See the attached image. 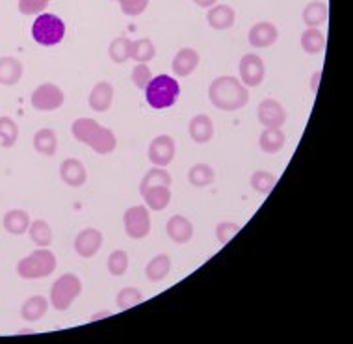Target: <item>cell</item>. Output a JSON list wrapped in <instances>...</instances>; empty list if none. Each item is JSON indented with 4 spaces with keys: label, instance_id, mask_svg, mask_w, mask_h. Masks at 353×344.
Returning <instances> with one entry per match:
<instances>
[{
    "label": "cell",
    "instance_id": "obj_40",
    "mask_svg": "<svg viewBox=\"0 0 353 344\" xmlns=\"http://www.w3.org/2000/svg\"><path fill=\"white\" fill-rule=\"evenodd\" d=\"M49 0H19V12L23 15H39L47 10Z\"/></svg>",
    "mask_w": 353,
    "mask_h": 344
},
{
    "label": "cell",
    "instance_id": "obj_10",
    "mask_svg": "<svg viewBox=\"0 0 353 344\" xmlns=\"http://www.w3.org/2000/svg\"><path fill=\"white\" fill-rule=\"evenodd\" d=\"M175 140L168 134H160L157 138H152V141L149 143V151H147V156L151 160L152 166L157 168H165L170 166L171 160L175 159Z\"/></svg>",
    "mask_w": 353,
    "mask_h": 344
},
{
    "label": "cell",
    "instance_id": "obj_9",
    "mask_svg": "<svg viewBox=\"0 0 353 344\" xmlns=\"http://www.w3.org/2000/svg\"><path fill=\"white\" fill-rule=\"evenodd\" d=\"M238 73H240V82L245 88H256L261 86L266 77V65L261 56L251 52V54L242 56V60L238 62Z\"/></svg>",
    "mask_w": 353,
    "mask_h": 344
},
{
    "label": "cell",
    "instance_id": "obj_19",
    "mask_svg": "<svg viewBox=\"0 0 353 344\" xmlns=\"http://www.w3.org/2000/svg\"><path fill=\"white\" fill-rule=\"evenodd\" d=\"M236 21V13L227 4H216L208 10L207 23L214 30H229Z\"/></svg>",
    "mask_w": 353,
    "mask_h": 344
},
{
    "label": "cell",
    "instance_id": "obj_4",
    "mask_svg": "<svg viewBox=\"0 0 353 344\" xmlns=\"http://www.w3.org/2000/svg\"><path fill=\"white\" fill-rule=\"evenodd\" d=\"M56 255L47 247H39L36 252H32L28 257L21 259L17 265V274L23 279H43L54 274Z\"/></svg>",
    "mask_w": 353,
    "mask_h": 344
},
{
    "label": "cell",
    "instance_id": "obj_28",
    "mask_svg": "<svg viewBox=\"0 0 353 344\" xmlns=\"http://www.w3.org/2000/svg\"><path fill=\"white\" fill-rule=\"evenodd\" d=\"M188 181L190 185L195 186V188H205V186H210L216 181V172L208 164H195V166L190 168Z\"/></svg>",
    "mask_w": 353,
    "mask_h": 344
},
{
    "label": "cell",
    "instance_id": "obj_20",
    "mask_svg": "<svg viewBox=\"0 0 353 344\" xmlns=\"http://www.w3.org/2000/svg\"><path fill=\"white\" fill-rule=\"evenodd\" d=\"M23 79V63L13 56L0 58V86H15Z\"/></svg>",
    "mask_w": 353,
    "mask_h": 344
},
{
    "label": "cell",
    "instance_id": "obj_13",
    "mask_svg": "<svg viewBox=\"0 0 353 344\" xmlns=\"http://www.w3.org/2000/svg\"><path fill=\"white\" fill-rule=\"evenodd\" d=\"M277 37H279L277 26L274 23H268V21H262V23L251 26L248 41H250L251 47H256V49H268L277 41Z\"/></svg>",
    "mask_w": 353,
    "mask_h": 344
},
{
    "label": "cell",
    "instance_id": "obj_15",
    "mask_svg": "<svg viewBox=\"0 0 353 344\" xmlns=\"http://www.w3.org/2000/svg\"><path fill=\"white\" fill-rule=\"evenodd\" d=\"M201 62V58H199V52L195 49H190V47H184L173 56V62H171V69H173V73L175 77H188L197 69Z\"/></svg>",
    "mask_w": 353,
    "mask_h": 344
},
{
    "label": "cell",
    "instance_id": "obj_30",
    "mask_svg": "<svg viewBox=\"0 0 353 344\" xmlns=\"http://www.w3.org/2000/svg\"><path fill=\"white\" fill-rule=\"evenodd\" d=\"M30 239L34 244L39 247H49L52 242V229L45 220H34L30 221V227H28Z\"/></svg>",
    "mask_w": 353,
    "mask_h": 344
},
{
    "label": "cell",
    "instance_id": "obj_8",
    "mask_svg": "<svg viewBox=\"0 0 353 344\" xmlns=\"http://www.w3.org/2000/svg\"><path fill=\"white\" fill-rule=\"evenodd\" d=\"M63 101H65L63 90L60 86H56V84H50V82L39 84L30 97L32 106L39 112L58 110L63 105Z\"/></svg>",
    "mask_w": 353,
    "mask_h": 344
},
{
    "label": "cell",
    "instance_id": "obj_14",
    "mask_svg": "<svg viewBox=\"0 0 353 344\" xmlns=\"http://www.w3.org/2000/svg\"><path fill=\"white\" fill-rule=\"evenodd\" d=\"M60 179L71 188H80L88 181V172L79 159H65L60 166Z\"/></svg>",
    "mask_w": 353,
    "mask_h": 344
},
{
    "label": "cell",
    "instance_id": "obj_12",
    "mask_svg": "<svg viewBox=\"0 0 353 344\" xmlns=\"http://www.w3.org/2000/svg\"><path fill=\"white\" fill-rule=\"evenodd\" d=\"M103 246V233L95 227L82 229L74 239V252L82 259L95 257Z\"/></svg>",
    "mask_w": 353,
    "mask_h": 344
},
{
    "label": "cell",
    "instance_id": "obj_2",
    "mask_svg": "<svg viewBox=\"0 0 353 344\" xmlns=\"http://www.w3.org/2000/svg\"><path fill=\"white\" fill-rule=\"evenodd\" d=\"M71 134L80 143L90 145L97 154L114 153L117 148L116 134L110 129H106V127H101L92 117H80V119H77L71 125Z\"/></svg>",
    "mask_w": 353,
    "mask_h": 344
},
{
    "label": "cell",
    "instance_id": "obj_27",
    "mask_svg": "<svg viewBox=\"0 0 353 344\" xmlns=\"http://www.w3.org/2000/svg\"><path fill=\"white\" fill-rule=\"evenodd\" d=\"M329 17V8L327 4H323V2H311V4H307L301 13V19H303V23L307 25V28H318V26H322Z\"/></svg>",
    "mask_w": 353,
    "mask_h": 344
},
{
    "label": "cell",
    "instance_id": "obj_42",
    "mask_svg": "<svg viewBox=\"0 0 353 344\" xmlns=\"http://www.w3.org/2000/svg\"><path fill=\"white\" fill-rule=\"evenodd\" d=\"M192 2H194V4H197V6L199 8H212V6H216V4H218V0H192Z\"/></svg>",
    "mask_w": 353,
    "mask_h": 344
},
{
    "label": "cell",
    "instance_id": "obj_38",
    "mask_svg": "<svg viewBox=\"0 0 353 344\" xmlns=\"http://www.w3.org/2000/svg\"><path fill=\"white\" fill-rule=\"evenodd\" d=\"M116 2H119L121 12L125 15H128V17H138V15L145 12L151 0H116Z\"/></svg>",
    "mask_w": 353,
    "mask_h": 344
},
{
    "label": "cell",
    "instance_id": "obj_7",
    "mask_svg": "<svg viewBox=\"0 0 353 344\" xmlns=\"http://www.w3.org/2000/svg\"><path fill=\"white\" fill-rule=\"evenodd\" d=\"M123 223H125V233H127L128 239L143 240L151 233V216H149V209H147L145 205H134V207H130V209L125 210Z\"/></svg>",
    "mask_w": 353,
    "mask_h": 344
},
{
    "label": "cell",
    "instance_id": "obj_23",
    "mask_svg": "<svg viewBox=\"0 0 353 344\" xmlns=\"http://www.w3.org/2000/svg\"><path fill=\"white\" fill-rule=\"evenodd\" d=\"M171 270V259L165 253H160L157 257H152L145 266V276L149 281L159 283L164 281L165 277L170 276Z\"/></svg>",
    "mask_w": 353,
    "mask_h": 344
},
{
    "label": "cell",
    "instance_id": "obj_3",
    "mask_svg": "<svg viewBox=\"0 0 353 344\" xmlns=\"http://www.w3.org/2000/svg\"><path fill=\"white\" fill-rule=\"evenodd\" d=\"M181 95L179 80L168 74L152 77L151 82L145 88V99L151 108L154 110H165L175 105V101Z\"/></svg>",
    "mask_w": 353,
    "mask_h": 344
},
{
    "label": "cell",
    "instance_id": "obj_39",
    "mask_svg": "<svg viewBox=\"0 0 353 344\" xmlns=\"http://www.w3.org/2000/svg\"><path fill=\"white\" fill-rule=\"evenodd\" d=\"M132 84L136 88H140V90H145L147 84L151 82L152 79V73H151V68L147 65V63H138L134 69H132Z\"/></svg>",
    "mask_w": 353,
    "mask_h": 344
},
{
    "label": "cell",
    "instance_id": "obj_34",
    "mask_svg": "<svg viewBox=\"0 0 353 344\" xmlns=\"http://www.w3.org/2000/svg\"><path fill=\"white\" fill-rule=\"evenodd\" d=\"M157 185H164V186H171V175L168 173L165 168H152L149 172L143 175L140 183V192L149 188V186H157Z\"/></svg>",
    "mask_w": 353,
    "mask_h": 344
},
{
    "label": "cell",
    "instance_id": "obj_33",
    "mask_svg": "<svg viewBox=\"0 0 353 344\" xmlns=\"http://www.w3.org/2000/svg\"><path fill=\"white\" fill-rule=\"evenodd\" d=\"M19 138V125L12 117L0 116V145L2 148H13Z\"/></svg>",
    "mask_w": 353,
    "mask_h": 344
},
{
    "label": "cell",
    "instance_id": "obj_35",
    "mask_svg": "<svg viewBox=\"0 0 353 344\" xmlns=\"http://www.w3.org/2000/svg\"><path fill=\"white\" fill-rule=\"evenodd\" d=\"M251 188L256 190L259 194H270V192L274 190L275 183H277V177H275L274 173L264 172V170H259L251 175Z\"/></svg>",
    "mask_w": 353,
    "mask_h": 344
},
{
    "label": "cell",
    "instance_id": "obj_31",
    "mask_svg": "<svg viewBox=\"0 0 353 344\" xmlns=\"http://www.w3.org/2000/svg\"><path fill=\"white\" fill-rule=\"evenodd\" d=\"M130 52H132V41L125 36L116 37L108 47V56L114 63H125L130 58Z\"/></svg>",
    "mask_w": 353,
    "mask_h": 344
},
{
    "label": "cell",
    "instance_id": "obj_24",
    "mask_svg": "<svg viewBox=\"0 0 353 344\" xmlns=\"http://www.w3.org/2000/svg\"><path fill=\"white\" fill-rule=\"evenodd\" d=\"M49 309V300L45 296H32L23 303L21 307V316L26 320V322H37L41 320Z\"/></svg>",
    "mask_w": 353,
    "mask_h": 344
},
{
    "label": "cell",
    "instance_id": "obj_25",
    "mask_svg": "<svg viewBox=\"0 0 353 344\" xmlns=\"http://www.w3.org/2000/svg\"><path fill=\"white\" fill-rule=\"evenodd\" d=\"M34 149L43 156H54L58 151V138L52 129H39L34 134Z\"/></svg>",
    "mask_w": 353,
    "mask_h": 344
},
{
    "label": "cell",
    "instance_id": "obj_22",
    "mask_svg": "<svg viewBox=\"0 0 353 344\" xmlns=\"http://www.w3.org/2000/svg\"><path fill=\"white\" fill-rule=\"evenodd\" d=\"M30 227V216L26 210L13 209L8 210L4 214V229H6L10 234H15V236H21L25 234Z\"/></svg>",
    "mask_w": 353,
    "mask_h": 344
},
{
    "label": "cell",
    "instance_id": "obj_44",
    "mask_svg": "<svg viewBox=\"0 0 353 344\" xmlns=\"http://www.w3.org/2000/svg\"><path fill=\"white\" fill-rule=\"evenodd\" d=\"M110 314H112L110 311H104V313H97L95 316H92L90 320H92V322H95V320H99V318H106V316H110Z\"/></svg>",
    "mask_w": 353,
    "mask_h": 344
},
{
    "label": "cell",
    "instance_id": "obj_16",
    "mask_svg": "<svg viewBox=\"0 0 353 344\" xmlns=\"http://www.w3.org/2000/svg\"><path fill=\"white\" fill-rule=\"evenodd\" d=\"M165 233L175 244H188L192 236H194V225L188 218L181 214L171 216L168 223H165Z\"/></svg>",
    "mask_w": 353,
    "mask_h": 344
},
{
    "label": "cell",
    "instance_id": "obj_36",
    "mask_svg": "<svg viewBox=\"0 0 353 344\" xmlns=\"http://www.w3.org/2000/svg\"><path fill=\"white\" fill-rule=\"evenodd\" d=\"M141 301H143V294H141L140 289H134V287H125L116 296L117 307L121 309V311L134 307V305H138Z\"/></svg>",
    "mask_w": 353,
    "mask_h": 344
},
{
    "label": "cell",
    "instance_id": "obj_43",
    "mask_svg": "<svg viewBox=\"0 0 353 344\" xmlns=\"http://www.w3.org/2000/svg\"><path fill=\"white\" fill-rule=\"evenodd\" d=\"M320 74H322V71H316V73L312 74V79H311V90H312V93L318 92V82H320Z\"/></svg>",
    "mask_w": 353,
    "mask_h": 344
},
{
    "label": "cell",
    "instance_id": "obj_41",
    "mask_svg": "<svg viewBox=\"0 0 353 344\" xmlns=\"http://www.w3.org/2000/svg\"><path fill=\"white\" fill-rule=\"evenodd\" d=\"M240 231V225L238 223H232V221H221L218 227H216V239H218L219 244H227L229 240L234 236V234Z\"/></svg>",
    "mask_w": 353,
    "mask_h": 344
},
{
    "label": "cell",
    "instance_id": "obj_17",
    "mask_svg": "<svg viewBox=\"0 0 353 344\" xmlns=\"http://www.w3.org/2000/svg\"><path fill=\"white\" fill-rule=\"evenodd\" d=\"M188 134L195 143H208L214 138V121L207 114H197L190 119Z\"/></svg>",
    "mask_w": 353,
    "mask_h": 344
},
{
    "label": "cell",
    "instance_id": "obj_26",
    "mask_svg": "<svg viewBox=\"0 0 353 344\" xmlns=\"http://www.w3.org/2000/svg\"><path fill=\"white\" fill-rule=\"evenodd\" d=\"M286 136L281 129H264L261 138H259V145L266 154L279 153L281 149L285 148Z\"/></svg>",
    "mask_w": 353,
    "mask_h": 344
},
{
    "label": "cell",
    "instance_id": "obj_6",
    "mask_svg": "<svg viewBox=\"0 0 353 344\" xmlns=\"http://www.w3.org/2000/svg\"><path fill=\"white\" fill-rule=\"evenodd\" d=\"M82 292V281L74 274H63L50 287V305L56 311H68Z\"/></svg>",
    "mask_w": 353,
    "mask_h": 344
},
{
    "label": "cell",
    "instance_id": "obj_29",
    "mask_svg": "<svg viewBox=\"0 0 353 344\" xmlns=\"http://www.w3.org/2000/svg\"><path fill=\"white\" fill-rule=\"evenodd\" d=\"M325 47V37L318 28H307L301 34V49L307 54H320Z\"/></svg>",
    "mask_w": 353,
    "mask_h": 344
},
{
    "label": "cell",
    "instance_id": "obj_11",
    "mask_svg": "<svg viewBox=\"0 0 353 344\" xmlns=\"http://www.w3.org/2000/svg\"><path fill=\"white\" fill-rule=\"evenodd\" d=\"M286 117L288 114H286L285 106L275 99H264L256 110V119L264 129H281L286 123Z\"/></svg>",
    "mask_w": 353,
    "mask_h": 344
},
{
    "label": "cell",
    "instance_id": "obj_32",
    "mask_svg": "<svg viewBox=\"0 0 353 344\" xmlns=\"http://www.w3.org/2000/svg\"><path fill=\"white\" fill-rule=\"evenodd\" d=\"M157 56V47L152 43L151 39L147 37H141V39H136L132 41V52H130V58L138 63L151 62L152 58Z\"/></svg>",
    "mask_w": 353,
    "mask_h": 344
},
{
    "label": "cell",
    "instance_id": "obj_1",
    "mask_svg": "<svg viewBox=\"0 0 353 344\" xmlns=\"http://www.w3.org/2000/svg\"><path fill=\"white\" fill-rule=\"evenodd\" d=\"M208 99L218 110L236 112L250 103V92L236 77L223 74L214 79L208 86Z\"/></svg>",
    "mask_w": 353,
    "mask_h": 344
},
{
    "label": "cell",
    "instance_id": "obj_5",
    "mask_svg": "<svg viewBox=\"0 0 353 344\" xmlns=\"http://www.w3.org/2000/svg\"><path fill=\"white\" fill-rule=\"evenodd\" d=\"M32 37L43 47H54L65 37V23L54 13H39L32 25Z\"/></svg>",
    "mask_w": 353,
    "mask_h": 344
},
{
    "label": "cell",
    "instance_id": "obj_21",
    "mask_svg": "<svg viewBox=\"0 0 353 344\" xmlns=\"http://www.w3.org/2000/svg\"><path fill=\"white\" fill-rule=\"evenodd\" d=\"M143 201H145V207L151 210H164L171 201V190L170 186L157 185L149 186L145 190L140 192Z\"/></svg>",
    "mask_w": 353,
    "mask_h": 344
},
{
    "label": "cell",
    "instance_id": "obj_18",
    "mask_svg": "<svg viewBox=\"0 0 353 344\" xmlns=\"http://www.w3.org/2000/svg\"><path fill=\"white\" fill-rule=\"evenodd\" d=\"M88 103H90V108L95 112H108L112 103H114V88L110 82L103 80V82H97L93 90L90 92V97H88Z\"/></svg>",
    "mask_w": 353,
    "mask_h": 344
},
{
    "label": "cell",
    "instance_id": "obj_37",
    "mask_svg": "<svg viewBox=\"0 0 353 344\" xmlns=\"http://www.w3.org/2000/svg\"><path fill=\"white\" fill-rule=\"evenodd\" d=\"M128 270V255L123 250H116L110 253L108 257V272L112 276L121 277L125 276V272Z\"/></svg>",
    "mask_w": 353,
    "mask_h": 344
}]
</instances>
